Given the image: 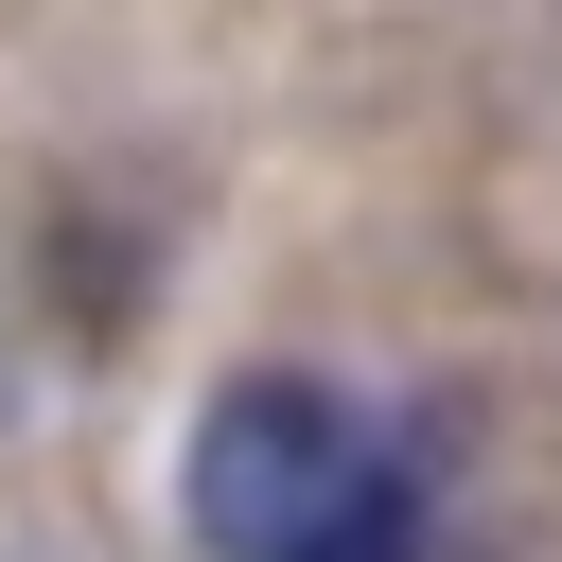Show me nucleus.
<instances>
[{
    "instance_id": "obj_1",
    "label": "nucleus",
    "mask_w": 562,
    "mask_h": 562,
    "mask_svg": "<svg viewBox=\"0 0 562 562\" xmlns=\"http://www.w3.org/2000/svg\"><path fill=\"white\" fill-rule=\"evenodd\" d=\"M176 492H193V544H211V562H404V544H422V457H404V422H369V404L316 386V369H228V386L193 404Z\"/></svg>"
},
{
    "instance_id": "obj_2",
    "label": "nucleus",
    "mask_w": 562,
    "mask_h": 562,
    "mask_svg": "<svg viewBox=\"0 0 562 562\" xmlns=\"http://www.w3.org/2000/svg\"><path fill=\"white\" fill-rule=\"evenodd\" d=\"M404 562H492V544H457V527H422V544H404Z\"/></svg>"
}]
</instances>
